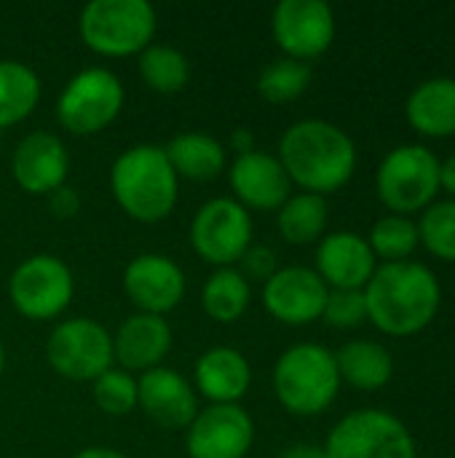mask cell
I'll use <instances>...</instances> for the list:
<instances>
[{"instance_id": "603a6c76", "label": "cell", "mask_w": 455, "mask_h": 458, "mask_svg": "<svg viewBox=\"0 0 455 458\" xmlns=\"http://www.w3.org/2000/svg\"><path fill=\"white\" fill-rule=\"evenodd\" d=\"M164 153L177 177H188L196 182L215 180L225 166V148L215 137L201 131H185L172 137Z\"/></svg>"}, {"instance_id": "277c9868", "label": "cell", "mask_w": 455, "mask_h": 458, "mask_svg": "<svg viewBox=\"0 0 455 458\" xmlns=\"http://www.w3.org/2000/svg\"><path fill=\"white\" fill-rule=\"evenodd\" d=\"M341 389L335 354L319 344H298L287 349L274 368V392L295 416L324 413Z\"/></svg>"}, {"instance_id": "836d02e7", "label": "cell", "mask_w": 455, "mask_h": 458, "mask_svg": "<svg viewBox=\"0 0 455 458\" xmlns=\"http://www.w3.org/2000/svg\"><path fill=\"white\" fill-rule=\"evenodd\" d=\"M239 274L247 279V282H268L279 268H276V255H274V250L271 247H249L244 255H241V260H239Z\"/></svg>"}, {"instance_id": "9a60e30c", "label": "cell", "mask_w": 455, "mask_h": 458, "mask_svg": "<svg viewBox=\"0 0 455 458\" xmlns=\"http://www.w3.org/2000/svg\"><path fill=\"white\" fill-rule=\"evenodd\" d=\"M123 290L139 314L164 317L185 295V274L166 255H139L123 271Z\"/></svg>"}, {"instance_id": "4fadbf2b", "label": "cell", "mask_w": 455, "mask_h": 458, "mask_svg": "<svg viewBox=\"0 0 455 458\" xmlns=\"http://www.w3.org/2000/svg\"><path fill=\"white\" fill-rule=\"evenodd\" d=\"M255 443V424L239 405H209L188 427L190 458H244Z\"/></svg>"}, {"instance_id": "8992f818", "label": "cell", "mask_w": 455, "mask_h": 458, "mask_svg": "<svg viewBox=\"0 0 455 458\" xmlns=\"http://www.w3.org/2000/svg\"><path fill=\"white\" fill-rule=\"evenodd\" d=\"M375 188L394 215L421 212L440 191V161L424 145L394 148L375 174Z\"/></svg>"}, {"instance_id": "8d00e7d4", "label": "cell", "mask_w": 455, "mask_h": 458, "mask_svg": "<svg viewBox=\"0 0 455 458\" xmlns=\"http://www.w3.org/2000/svg\"><path fill=\"white\" fill-rule=\"evenodd\" d=\"M279 458H327V456H324V448H319V445L298 443V445H290L287 451H282V456Z\"/></svg>"}, {"instance_id": "ab89813d", "label": "cell", "mask_w": 455, "mask_h": 458, "mask_svg": "<svg viewBox=\"0 0 455 458\" xmlns=\"http://www.w3.org/2000/svg\"><path fill=\"white\" fill-rule=\"evenodd\" d=\"M3 370H5V349L0 344V378H3Z\"/></svg>"}, {"instance_id": "d590c367", "label": "cell", "mask_w": 455, "mask_h": 458, "mask_svg": "<svg viewBox=\"0 0 455 458\" xmlns=\"http://www.w3.org/2000/svg\"><path fill=\"white\" fill-rule=\"evenodd\" d=\"M231 148L239 153V156H244V153H252L255 150V134L249 131V129H236L233 134H231Z\"/></svg>"}, {"instance_id": "52a82bcc", "label": "cell", "mask_w": 455, "mask_h": 458, "mask_svg": "<svg viewBox=\"0 0 455 458\" xmlns=\"http://www.w3.org/2000/svg\"><path fill=\"white\" fill-rule=\"evenodd\" d=\"M327 458H416L408 427L386 411H357L335 424L324 445Z\"/></svg>"}, {"instance_id": "3957f363", "label": "cell", "mask_w": 455, "mask_h": 458, "mask_svg": "<svg viewBox=\"0 0 455 458\" xmlns=\"http://www.w3.org/2000/svg\"><path fill=\"white\" fill-rule=\"evenodd\" d=\"M118 207L139 223H161L177 204V174L161 145L123 150L110 172Z\"/></svg>"}, {"instance_id": "8fae6325", "label": "cell", "mask_w": 455, "mask_h": 458, "mask_svg": "<svg viewBox=\"0 0 455 458\" xmlns=\"http://www.w3.org/2000/svg\"><path fill=\"white\" fill-rule=\"evenodd\" d=\"M190 244L206 263L231 268L252 247V217L236 199H212L190 223Z\"/></svg>"}, {"instance_id": "5b68a950", "label": "cell", "mask_w": 455, "mask_h": 458, "mask_svg": "<svg viewBox=\"0 0 455 458\" xmlns=\"http://www.w3.org/2000/svg\"><path fill=\"white\" fill-rule=\"evenodd\" d=\"M78 30L83 43L102 56L142 54L156 35V11L145 0H91Z\"/></svg>"}, {"instance_id": "44dd1931", "label": "cell", "mask_w": 455, "mask_h": 458, "mask_svg": "<svg viewBox=\"0 0 455 458\" xmlns=\"http://www.w3.org/2000/svg\"><path fill=\"white\" fill-rule=\"evenodd\" d=\"M249 362L236 349L215 346L196 362V386L212 405H239V400L249 392Z\"/></svg>"}, {"instance_id": "4dcf8cb0", "label": "cell", "mask_w": 455, "mask_h": 458, "mask_svg": "<svg viewBox=\"0 0 455 458\" xmlns=\"http://www.w3.org/2000/svg\"><path fill=\"white\" fill-rule=\"evenodd\" d=\"M418 239L434 258L455 263V199L426 207L418 225Z\"/></svg>"}, {"instance_id": "d6986e66", "label": "cell", "mask_w": 455, "mask_h": 458, "mask_svg": "<svg viewBox=\"0 0 455 458\" xmlns=\"http://www.w3.org/2000/svg\"><path fill=\"white\" fill-rule=\"evenodd\" d=\"M375 255L367 239L338 231L319 242L316 250V274L333 290H365L375 274Z\"/></svg>"}, {"instance_id": "ffe728a7", "label": "cell", "mask_w": 455, "mask_h": 458, "mask_svg": "<svg viewBox=\"0 0 455 458\" xmlns=\"http://www.w3.org/2000/svg\"><path fill=\"white\" fill-rule=\"evenodd\" d=\"M172 349V330L164 317L156 314H134L129 317L118 335L113 338V360L123 365V370H153Z\"/></svg>"}, {"instance_id": "ac0fdd59", "label": "cell", "mask_w": 455, "mask_h": 458, "mask_svg": "<svg viewBox=\"0 0 455 458\" xmlns=\"http://www.w3.org/2000/svg\"><path fill=\"white\" fill-rule=\"evenodd\" d=\"M231 188L236 193V201L247 209H282V204L290 199V177L282 166V161L271 153H244L236 156L228 172Z\"/></svg>"}, {"instance_id": "83f0119b", "label": "cell", "mask_w": 455, "mask_h": 458, "mask_svg": "<svg viewBox=\"0 0 455 458\" xmlns=\"http://www.w3.org/2000/svg\"><path fill=\"white\" fill-rule=\"evenodd\" d=\"M139 75L142 81L158 91V94H174L182 91L190 81V64L182 51L172 46H156L150 43L139 54Z\"/></svg>"}, {"instance_id": "e575fe53", "label": "cell", "mask_w": 455, "mask_h": 458, "mask_svg": "<svg viewBox=\"0 0 455 458\" xmlns=\"http://www.w3.org/2000/svg\"><path fill=\"white\" fill-rule=\"evenodd\" d=\"M48 207H51L54 217H59V220H70V217H75V215H78V209H80L78 191H75V188H70V185L56 188L54 193H48Z\"/></svg>"}, {"instance_id": "484cf974", "label": "cell", "mask_w": 455, "mask_h": 458, "mask_svg": "<svg viewBox=\"0 0 455 458\" xmlns=\"http://www.w3.org/2000/svg\"><path fill=\"white\" fill-rule=\"evenodd\" d=\"M279 231L290 244H314L327 228V201L316 193L290 196L279 209Z\"/></svg>"}, {"instance_id": "ba28073f", "label": "cell", "mask_w": 455, "mask_h": 458, "mask_svg": "<svg viewBox=\"0 0 455 458\" xmlns=\"http://www.w3.org/2000/svg\"><path fill=\"white\" fill-rule=\"evenodd\" d=\"M123 107V86L118 75L102 67H88L78 72L56 102L59 123L78 137L99 134L107 129Z\"/></svg>"}, {"instance_id": "e0dca14e", "label": "cell", "mask_w": 455, "mask_h": 458, "mask_svg": "<svg viewBox=\"0 0 455 458\" xmlns=\"http://www.w3.org/2000/svg\"><path fill=\"white\" fill-rule=\"evenodd\" d=\"M137 405L164 429H188L198 413L193 386L169 368H153L137 381Z\"/></svg>"}, {"instance_id": "f35d334b", "label": "cell", "mask_w": 455, "mask_h": 458, "mask_svg": "<svg viewBox=\"0 0 455 458\" xmlns=\"http://www.w3.org/2000/svg\"><path fill=\"white\" fill-rule=\"evenodd\" d=\"M72 458H129V456H123V454L113 451V448H86V451L75 454Z\"/></svg>"}, {"instance_id": "6da1fadb", "label": "cell", "mask_w": 455, "mask_h": 458, "mask_svg": "<svg viewBox=\"0 0 455 458\" xmlns=\"http://www.w3.org/2000/svg\"><path fill=\"white\" fill-rule=\"evenodd\" d=\"M437 276L413 260L383 263L365 287L367 319L386 335L408 338L429 327L440 311Z\"/></svg>"}, {"instance_id": "cb8c5ba5", "label": "cell", "mask_w": 455, "mask_h": 458, "mask_svg": "<svg viewBox=\"0 0 455 458\" xmlns=\"http://www.w3.org/2000/svg\"><path fill=\"white\" fill-rule=\"evenodd\" d=\"M338 376L354 389L375 392L383 389L394 376L392 354L375 341H351L335 354Z\"/></svg>"}, {"instance_id": "9c48e42d", "label": "cell", "mask_w": 455, "mask_h": 458, "mask_svg": "<svg viewBox=\"0 0 455 458\" xmlns=\"http://www.w3.org/2000/svg\"><path fill=\"white\" fill-rule=\"evenodd\" d=\"M13 309L35 322H46L59 317L75 293L72 271L54 255H32L27 258L8 282Z\"/></svg>"}, {"instance_id": "30bf717a", "label": "cell", "mask_w": 455, "mask_h": 458, "mask_svg": "<svg viewBox=\"0 0 455 458\" xmlns=\"http://www.w3.org/2000/svg\"><path fill=\"white\" fill-rule=\"evenodd\" d=\"M46 360L70 381H97L113 365V338L94 319H67L54 327Z\"/></svg>"}, {"instance_id": "4316f807", "label": "cell", "mask_w": 455, "mask_h": 458, "mask_svg": "<svg viewBox=\"0 0 455 458\" xmlns=\"http://www.w3.org/2000/svg\"><path fill=\"white\" fill-rule=\"evenodd\" d=\"M249 298H252L249 282L236 268H217L206 279L201 293L204 311L223 325H231L239 317H244V311L249 309Z\"/></svg>"}, {"instance_id": "1f68e13d", "label": "cell", "mask_w": 455, "mask_h": 458, "mask_svg": "<svg viewBox=\"0 0 455 458\" xmlns=\"http://www.w3.org/2000/svg\"><path fill=\"white\" fill-rule=\"evenodd\" d=\"M94 403L107 416H126L137 408V381L126 370H107L94 381Z\"/></svg>"}, {"instance_id": "f546056e", "label": "cell", "mask_w": 455, "mask_h": 458, "mask_svg": "<svg viewBox=\"0 0 455 458\" xmlns=\"http://www.w3.org/2000/svg\"><path fill=\"white\" fill-rule=\"evenodd\" d=\"M370 250L375 258H383L386 263H402L408 260L421 239H418V225L410 220V217H402V215H386L381 217L373 231H370V239H367Z\"/></svg>"}, {"instance_id": "74e56055", "label": "cell", "mask_w": 455, "mask_h": 458, "mask_svg": "<svg viewBox=\"0 0 455 458\" xmlns=\"http://www.w3.org/2000/svg\"><path fill=\"white\" fill-rule=\"evenodd\" d=\"M440 188H445L455 199V156L440 164Z\"/></svg>"}, {"instance_id": "5bb4252c", "label": "cell", "mask_w": 455, "mask_h": 458, "mask_svg": "<svg viewBox=\"0 0 455 458\" xmlns=\"http://www.w3.org/2000/svg\"><path fill=\"white\" fill-rule=\"evenodd\" d=\"M327 295L330 287L322 282V276L303 266L279 268L263 284V303L268 314L292 327L316 322L324 314Z\"/></svg>"}, {"instance_id": "7a4b0ae2", "label": "cell", "mask_w": 455, "mask_h": 458, "mask_svg": "<svg viewBox=\"0 0 455 458\" xmlns=\"http://www.w3.org/2000/svg\"><path fill=\"white\" fill-rule=\"evenodd\" d=\"M279 161L290 177L306 193H335L357 169V148L351 137L319 118L292 123L279 140Z\"/></svg>"}, {"instance_id": "2e32d148", "label": "cell", "mask_w": 455, "mask_h": 458, "mask_svg": "<svg viewBox=\"0 0 455 458\" xmlns=\"http://www.w3.org/2000/svg\"><path fill=\"white\" fill-rule=\"evenodd\" d=\"M67 169H70V156L62 140L48 131L27 134L16 145L11 161L16 185L32 196L54 193L56 188H62L67 180Z\"/></svg>"}, {"instance_id": "f1b7e54d", "label": "cell", "mask_w": 455, "mask_h": 458, "mask_svg": "<svg viewBox=\"0 0 455 458\" xmlns=\"http://www.w3.org/2000/svg\"><path fill=\"white\" fill-rule=\"evenodd\" d=\"M311 83V67L306 62L282 56L274 59L257 78V91L271 105H284L298 99Z\"/></svg>"}, {"instance_id": "d4e9b609", "label": "cell", "mask_w": 455, "mask_h": 458, "mask_svg": "<svg viewBox=\"0 0 455 458\" xmlns=\"http://www.w3.org/2000/svg\"><path fill=\"white\" fill-rule=\"evenodd\" d=\"M40 99V78L16 59H0V129L24 121Z\"/></svg>"}, {"instance_id": "7c38bea8", "label": "cell", "mask_w": 455, "mask_h": 458, "mask_svg": "<svg viewBox=\"0 0 455 458\" xmlns=\"http://www.w3.org/2000/svg\"><path fill=\"white\" fill-rule=\"evenodd\" d=\"M274 40L298 62L322 56L335 40V16L324 0H282L271 16Z\"/></svg>"}, {"instance_id": "d6a6232c", "label": "cell", "mask_w": 455, "mask_h": 458, "mask_svg": "<svg viewBox=\"0 0 455 458\" xmlns=\"http://www.w3.org/2000/svg\"><path fill=\"white\" fill-rule=\"evenodd\" d=\"M324 322L341 330L357 327L367 319L365 290H330L324 303Z\"/></svg>"}, {"instance_id": "7402d4cb", "label": "cell", "mask_w": 455, "mask_h": 458, "mask_svg": "<svg viewBox=\"0 0 455 458\" xmlns=\"http://www.w3.org/2000/svg\"><path fill=\"white\" fill-rule=\"evenodd\" d=\"M408 123L424 137H455V78H432L408 99Z\"/></svg>"}]
</instances>
